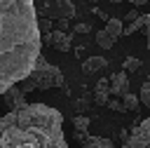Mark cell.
<instances>
[{"instance_id":"7a4b0ae2","label":"cell","mask_w":150,"mask_h":148,"mask_svg":"<svg viewBox=\"0 0 150 148\" xmlns=\"http://www.w3.org/2000/svg\"><path fill=\"white\" fill-rule=\"evenodd\" d=\"M0 148H68L63 115L47 103H26L0 117Z\"/></svg>"},{"instance_id":"44dd1931","label":"cell","mask_w":150,"mask_h":148,"mask_svg":"<svg viewBox=\"0 0 150 148\" xmlns=\"http://www.w3.org/2000/svg\"><path fill=\"white\" fill-rule=\"evenodd\" d=\"M145 40H148V52H150V14H148V21H145Z\"/></svg>"},{"instance_id":"5bb4252c","label":"cell","mask_w":150,"mask_h":148,"mask_svg":"<svg viewBox=\"0 0 150 148\" xmlns=\"http://www.w3.org/2000/svg\"><path fill=\"white\" fill-rule=\"evenodd\" d=\"M94 35H96V45H98L101 49H110V47L115 45V40H112L105 31H98V33H94Z\"/></svg>"},{"instance_id":"3957f363","label":"cell","mask_w":150,"mask_h":148,"mask_svg":"<svg viewBox=\"0 0 150 148\" xmlns=\"http://www.w3.org/2000/svg\"><path fill=\"white\" fill-rule=\"evenodd\" d=\"M61 85H63V73H61V68L54 66V63H49L42 54L38 56L30 75H28L23 82H19V87H21L26 94L33 92V89H54V87H61Z\"/></svg>"},{"instance_id":"277c9868","label":"cell","mask_w":150,"mask_h":148,"mask_svg":"<svg viewBox=\"0 0 150 148\" xmlns=\"http://www.w3.org/2000/svg\"><path fill=\"white\" fill-rule=\"evenodd\" d=\"M35 7H38V16H45V19H61V21H68L73 14H75V5L70 0H35Z\"/></svg>"},{"instance_id":"ffe728a7","label":"cell","mask_w":150,"mask_h":148,"mask_svg":"<svg viewBox=\"0 0 150 148\" xmlns=\"http://www.w3.org/2000/svg\"><path fill=\"white\" fill-rule=\"evenodd\" d=\"M75 33H91V26L89 23H77L75 26Z\"/></svg>"},{"instance_id":"9c48e42d","label":"cell","mask_w":150,"mask_h":148,"mask_svg":"<svg viewBox=\"0 0 150 148\" xmlns=\"http://www.w3.org/2000/svg\"><path fill=\"white\" fill-rule=\"evenodd\" d=\"M105 68H108V61H105L103 56H89V59L82 63V70H84L87 75L101 73V70H105Z\"/></svg>"},{"instance_id":"603a6c76","label":"cell","mask_w":150,"mask_h":148,"mask_svg":"<svg viewBox=\"0 0 150 148\" xmlns=\"http://www.w3.org/2000/svg\"><path fill=\"white\" fill-rule=\"evenodd\" d=\"M110 2H122V0H110Z\"/></svg>"},{"instance_id":"8fae6325","label":"cell","mask_w":150,"mask_h":148,"mask_svg":"<svg viewBox=\"0 0 150 148\" xmlns=\"http://www.w3.org/2000/svg\"><path fill=\"white\" fill-rule=\"evenodd\" d=\"M103 31H105L115 42L124 35V26H122V21H120V19H105V28H103Z\"/></svg>"},{"instance_id":"2e32d148","label":"cell","mask_w":150,"mask_h":148,"mask_svg":"<svg viewBox=\"0 0 150 148\" xmlns=\"http://www.w3.org/2000/svg\"><path fill=\"white\" fill-rule=\"evenodd\" d=\"M122 103H124V108H127V110H136V108H138V103H141V99H138L136 94L127 92V94L122 96Z\"/></svg>"},{"instance_id":"e0dca14e","label":"cell","mask_w":150,"mask_h":148,"mask_svg":"<svg viewBox=\"0 0 150 148\" xmlns=\"http://www.w3.org/2000/svg\"><path fill=\"white\" fill-rule=\"evenodd\" d=\"M138 99H141V103H143V106H148V108H150V80H145V82L141 85Z\"/></svg>"},{"instance_id":"d6986e66","label":"cell","mask_w":150,"mask_h":148,"mask_svg":"<svg viewBox=\"0 0 150 148\" xmlns=\"http://www.w3.org/2000/svg\"><path fill=\"white\" fill-rule=\"evenodd\" d=\"M110 110H120V113H127V108H124V103L122 101H115V99H108V103H105Z\"/></svg>"},{"instance_id":"6da1fadb","label":"cell","mask_w":150,"mask_h":148,"mask_svg":"<svg viewBox=\"0 0 150 148\" xmlns=\"http://www.w3.org/2000/svg\"><path fill=\"white\" fill-rule=\"evenodd\" d=\"M35 0H0V94L23 82L42 54Z\"/></svg>"},{"instance_id":"7c38bea8","label":"cell","mask_w":150,"mask_h":148,"mask_svg":"<svg viewBox=\"0 0 150 148\" xmlns=\"http://www.w3.org/2000/svg\"><path fill=\"white\" fill-rule=\"evenodd\" d=\"M82 148H117V146L105 136H87V141H82Z\"/></svg>"},{"instance_id":"52a82bcc","label":"cell","mask_w":150,"mask_h":148,"mask_svg":"<svg viewBox=\"0 0 150 148\" xmlns=\"http://www.w3.org/2000/svg\"><path fill=\"white\" fill-rule=\"evenodd\" d=\"M47 40H49L52 47H56V49H61V52H68V49L73 47V35H68V33H63V31H52Z\"/></svg>"},{"instance_id":"ba28073f","label":"cell","mask_w":150,"mask_h":148,"mask_svg":"<svg viewBox=\"0 0 150 148\" xmlns=\"http://www.w3.org/2000/svg\"><path fill=\"white\" fill-rule=\"evenodd\" d=\"M129 92V78H127V73L122 70V73H115L112 78H110V94L112 96H124Z\"/></svg>"},{"instance_id":"ac0fdd59","label":"cell","mask_w":150,"mask_h":148,"mask_svg":"<svg viewBox=\"0 0 150 148\" xmlns=\"http://www.w3.org/2000/svg\"><path fill=\"white\" fill-rule=\"evenodd\" d=\"M73 127H75V132H87L89 117H87V115H75V117H73Z\"/></svg>"},{"instance_id":"5b68a950","label":"cell","mask_w":150,"mask_h":148,"mask_svg":"<svg viewBox=\"0 0 150 148\" xmlns=\"http://www.w3.org/2000/svg\"><path fill=\"white\" fill-rule=\"evenodd\" d=\"M122 148H150V117L131 127V134H127Z\"/></svg>"},{"instance_id":"30bf717a","label":"cell","mask_w":150,"mask_h":148,"mask_svg":"<svg viewBox=\"0 0 150 148\" xmlns=\"http://www.w3.org/2000/svg\"><path fill=\"white\" fill-rule=\"evenodd\" d=\"M108 96H110V80L103 78V80H98V85H96L94 101H96L98 106H105V103H108Z\"/></svg>"},{"instance_id":"7402d4cb","label":"cell","mask_w":150,"mask_h":148,"mask_svg":"<svg viewBox=\"0 0 150 148\" xmlns=\"http://www.w3.org/2000/svg\"><path fill=\"white\" fill-rule=\"evenodd\" d=\"M129 2H131V5H136V7H141V5H145L148 0H129Z\"/></svg>"},{"instance_id":"8992f818","label":"cell","mask_w":150,"mask_h":148,"mask_svg":"<svg viewBox=\"0 0 150 148\" xmlns=\"http://www.w3.org/2000/svg\"><path fill=\"white\" fill-rule=\"evenodd\" d=\"M2 96H5V103H7V108H9V110H16V108H21V106H26V103H28V101H26V92H23L19 85L9 87Z\"/></svg>"},{"instance_id":"9a60e30c","label":"cell","mask_w":150,"mask_h":148,"mask_svg":"<svg viewBox=\"0 0 150 148\" xmlns=\"http://www.w3.org/2000/svg\"><path fill=\"white\" fill-rule=\"evenodd\" d=\"M138 68H141V59H136V56H127L124 63H122V70L124 73H136Z\"/></svg>"},{"instance_id":"4fadbf2b","label":"cell","mask_w":150,"mask_h":148,"mask_svg":"<svg viewBox=\"0 0 150 148\" xmlns=\"http://www.w3.org/2000/svg\"><path fill=\"white\" fill-rule=\"evenodd\" d=\"M145 21H148V14H138L136 19H131V21L127 23V28H124V35H131V33H136L138 28H145Z\"/></svg>"}]
</instances>
